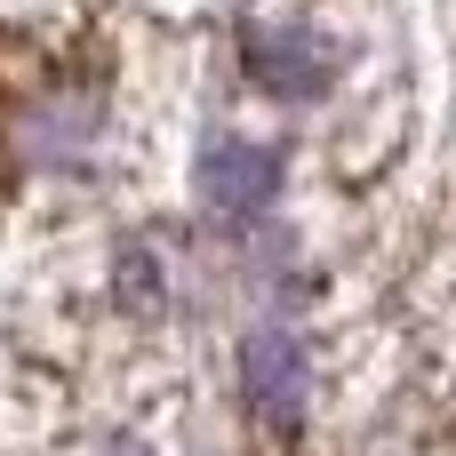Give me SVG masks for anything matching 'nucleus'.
Returning <instances> with one entry per match:
<instances>
[{"label": "nucleus", "instance_id": "nucleus-1", "mask_svg": "<svg viewBox=\"0 0 456 456\" xmlns=\"http://www.w3.org/2000/svg\"><path fill=\"white\" fill-rule=\"evenodd\" d=\"M248 72H256V88H273V96H321V88L337 80V48H329L313 24H265V32L248 40Z\"/></svg>", "mask_w": 456, "mask_h": 456}, {"label": "nucleus", "instance_id": "nucleus-3", "mask_svg": "<svg viewBox=\"0 0 456 456\" xmlns=\"http://www.w3.org/2000/svg\"><path fill=\"white\" fill-rule=\"evenodd\" d=\"M240 393H248L256 417L297 425V409H305V345L289 329H256L240 345Z\"/></svg>", "mask_w": 456, "mask_h": 456}, {"label": "nucleus", "instance_id": "nucleus-2", "mask_svg": "<svg viewBox=\"0 0 456 456\" xmlns=\"http://www.w3.org/2000/svg\"><path fill=\"white\" fill-rule=\"evenodd\" d=\"M273 192H281V160H273L265 144L216 136V144L200 152V200H208L216 216H256V208H273Z\"/></svg>", "mask_w": 456, "mask_h": 456}, {"label": "nucleus", "instance_id": "nucleus-4", "mask_svg": "<svg viewBox=\"0 0 456 456\" xmlns=\"http://www.w3.org/2000/svg\"><path fill=\"white\" fill-rule=\"evenodd\" d=\"M88 136H96V96H80V88L32 96V104L16 112V152H24V160H72Z\"/></svg>", "mask_w": 456, "mask_h": 456}]
</instances>
